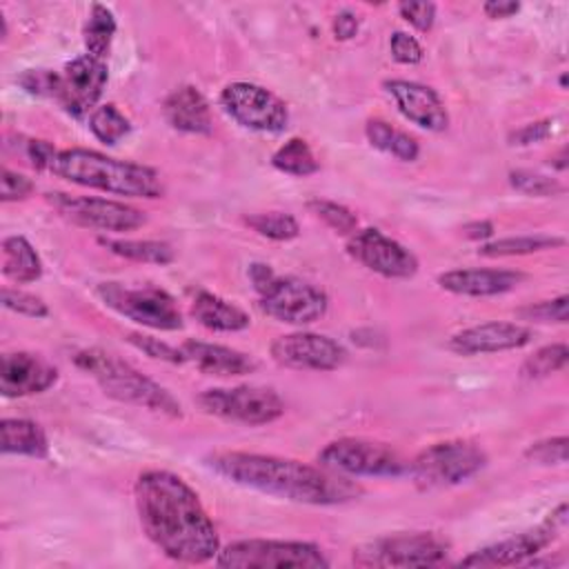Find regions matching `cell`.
<instances>
[{
	"label": "cell",
	"mask_w": 569,
	"mask_h": 569,
	"mask_svg": "<svg viewBox=\"0 0 569 569\" xmlns=\"http://www.w3.org/2000/svg\"><path fill=\"white\" fill-rule=\"evenodd\" d=\"M133 498L142 531L167 558L202 565L218 556L220 538L213 520L180 476L149 469L138 476Z\"/></svg>",
	"instance_id": "6da1fadb"
},
{
	"label": "cell",
	"mask_w": 569,
	"mask_h": 569,
	"mask_svg": "<svg viewBox=\"0 0 569 569\" xmlns=\"http://www.w3.org/2000/svg\"><path fill=\"white\" fill-rule=\"evenodd\" d=\"M204 465L233 485L291 502L340 505L360 496V487L347 476L291 458L247 451H216L204 458Z\"/></svg>",
	"instance_id": "7a4b0ae2"
},
{
	"label": "cell",
	"mask_w": 569,
	"mask_h": 569,
	"mask_svg": "<svg viewBox=\"0 0 569 569\" xmlns=\"http://www.w3.org/2000/svg\"><path fill=\"white\" fill-rule=\"evenodd\" d=\"M49 171L67 182L127 198H160L164 193L156 169L129 160H116L93 149H60Z\"/></svg>",
	"instance_id": "3957f363"
},
{
	"label": "cell",
	"mask_w": 569,
	"mask_h": 569,
	"mask_svg": "<svg viewBox=\"0 0 569 569\" xmlns=\"http://www.w3.org/2000/svg\"><path fill=\"white\" fill-rule=\"evenodd\" d=\"M73 365L89 373L100 385V389L118 402L149 409L169 418L182 416L180 402L162 385L111 351L98 347L80 349L73 353Z\"/></svg>",
	"instance_id": "277c9868"
},
{
	"label": "cell",
	"mask_w": 569,
	"mask_h": 569,
	"mask_svg": "<svg viewBox=\"0 0 569 569\" xmlns=\"http://www.w3.org/2000/svg\"><path fill=\"white\" fill-rule=\"evenodd\" d=\"M216 565L227 569H325L329 560L313 542L253 538L222 547L216 556Z\"/></svg>",
	"instance_id": "5b68a950"
},
{
	"label": "cell",
	"mask_w": 569,
	"mask_h": 569,
	"mask_svg": "<svg viewBox=\"0 0 569 569\" xmlns=\"http://www.w3.org/2000/svg\"><path fill=\"white\" fill-rule=\"evenodd\" d=\"M487 465L485 451L467 440L433 442L409 465L407 473L420 489H442L473 478Z\"/></svg>",
	"instance_id": "8992f818"
},
{
	"label": "cell",
	"mask_w": 569,
	"mask_h": 569,
	"mask_svg": "<svg viewBox=\"0 0 569 569\" xmlns=\"http://www.w3.org/2000/svg\"><path fill=\"white\" fill-rule=\"evenodd\" d=\"M96 296L116 313L158 331H178L184 320L173 296L156 284L129 287L122 282H100Z\"/></svg>",
	"instance_id": "52a82bcc"
},
{
	"label": "cell",
	"mask_w": 569,
	"mask_h": 569,
	"mask_svg": "<svg viewBox=\"0 0 569 569\" xmlns=\"http://www.w3.org/2000/svg\"><path fill=\"white\" fill-rule=\"evenodd\" d=\"M320 467L340 476L398 478L407 473V460L385 442L365 438H338L318 451Z\"/></svg>",
	"instance_id": "ba28073f"
},
{
	"label": "cell",
	"mask_w": 569,
	"mask_h": 569,
	"mask_svg": "<svg viewBox=\"0 0 569 569\" xmlns=\"http://www.w3.org/2000/svg\"><path fill=\"white\" fill-rule=\"evenodd\" d=\"M198 405L209 416L247 427L269 425L284 413L282 398L273 389L256 385L207 389L198 396Z\"/></svg>",
	"instance_id": "9c48e42d"
},
{
	"label": "cell",
	"mask_w": 569,
	"mask_h": 569,
	"mask_svg": "<svg viewBox=\"0 0 569 569\" xmlns=\"http://www.w3.org/2000/svg\"><path fill=\"white\" fill-rule=\"evenodd\" d=\"M447 542L431 531L382 536L353 549L358 567H431L447 556Z\"/></svg>",
	"instance_id": "30bf717a"
},
{
	"label": "cell",
	"mask_w": 569,
	"mask_h": 569,
	"mask_svg": "<svg viewBox=\"0 0 569 569\" xmlns=\"http://www.w3.org/2000/svg\"><path fill=\"white\" fill-rule=\"evenodd\" d=\"M260 309L287 325H311L327 313V293L296 276H273V280L258 291Z\"/></svg>",
	"instance_id": "8fae6325"
},
{
	"label": "cell",
	"mask_w": 569,
	"mask_h": 569,
	"mask_svg": "<svg viewBox=\"0 0 569 569\" xmlns=\"http://www.w3.org/2000/svg\"><path fill=\"white\" fill-rule=\"evenodd\" d=\"M567 502H560L536 529L482 547L460 560L462 567H509L520 565L547 549L567 529Z\"/></svg>",
	"instance_id": "7c38bea8"
},
{
	"label": "cell",
	"mask_w": 569,
	"mask_h": 569,
	"mask_svg": "<svg viewBox=\"0 0 569 569\" xmlns=\"http://www.w3.org/2000/svg\"><path fill=\"white\" fill-rule=\"evenodd\" d=\"M222 111L240 127L260 133H280L287 129V104L269 89L253 82H231L220 93Z\"/></svg>",
	"instance_id": "4fadbf2b"
},
{
	"label": "cell",
	"mask_w": 569,
	"mask_h": 569,
	"mask_svg": "<svg viewBox=\"0 0 569 569\" xmlns=\"http://www.w3.org/2000/svg\"><path fill=\"white\" fill-rule=\"evenodd\" d=\"M49 202L73 224L98 231H133L147 222V216L124 202L96 198V196H69L49 193Z\"/></svg>",
	"instance_id": "5bb4252c"
},
{
	"label": "cell",
	"mask_w": 569,
	"mask_h": 569,
	"mask_svg": "<svg viewBox=\"0 0 569 569\" xmlns=\"http://www.w3.org/2000/svg\"><path fill=\"white\" fill-rule=\"evenodd\" d=\"M347 253L369 271L385 278H411L418 271V258L413 251L376 227L353 231L347 240Z\"/></svg>",
	"instance_id": "9a60e30c"
},
{
	"label": "cell",
	"mask_w": 569,
	"mask_h": 569,
	"mask_svg": "<svg viewBox=\"0 0 569 569\" xmlns=\"http://www.w3.org/2000/svg\"><path fill=\"white\" fill-rule=\"evenodd\" d=\"M271 358L289 369L333 371L347 360V351L329 336L313 331H293L271 342Z\"/></svg>",
	"instance_id": "2e32d148"
},
{
	"label": "cell",
	"mask_w": 569,
	"mask_h": 569,
	"mask_svg": "<svg viewBox=\"0 0 569 569\" xmlns=\"http://www.w3.org/2000/svg\"><path fill=\"white\" fill-rule=\"evenodd\" d=\"M109 80V69L104 60H98L89 53L73 58L64 64L60 73V93L58 102L73 118H84L96 109V102L102 96V89Z\"/></svg>",
	"instance_id": "e0dca14e"
},
{
	"label": "cell",
	"mask_w": 569,
	"mask_h": 569,
	"mask_svg": "<svg viewBox=\"0 0 569 569\" xmlns=\"http://www.w3.org/2000/svg\"><path fill=\"white\" fill-rule=\"evenodd\" d=\"M531 338H533L531 327L522 322L491 320V322H480L453 333L447 347L460 356H478V353H498V351L520 349L529 345Z\"/></svg>",
	"instance_id": "ac0fdd59"
},
{
	"label": "cell",
	"mask_w": 569,
	"mask_h": 569,
	"mask_svg": "<svg viewBox=\"0 0 569 569\" xmlns=\"http://www.w3.org/2000/svg\"><path fill=\"white\" fill-rule=\"evenodd\" d=\"M58 380V369L31 351H13L2 356L0 391L4 398H24L42 393Z\"/></svg>",
	"instance_id": "d6986e66"
},
{
	"label": "cell",
	"mask_w": 569,
	"mask_h": 569,
	"mask_svg": "<svg viewBox=\"0 0 569 569\" xmlns=\"http://www.w3.org/2000/svg\"><path fill=\"white\" fill-rule=\"evenodd\" d=\"M385 89L393 98L398 111L416 127L427 131L447 129L449 113L431 87L413 80H387Z\"/></svg>",
	"instance_id": "ffe728a7"
},
{
	"label": "cell",
	"mask_w": 569,
	"mask_h": 569,
	"mask_svg": "<svg viewBox=\"0 0 569 569\" xmlns=\"http://www.w3.org/2000/svg\"><path fill=\"white\" fill-rule=\"evenodd\" d=\"M525 273L511 269H451L438 276V284L456 296H500L516 289Z\"/></svg>",
	"instance_id": "44dd1931"
},
{
	"label": "cell",
	"mask_w": 569,
	"mask_h": 569,
	"mask_svg": "<svg viewBox=\"0 0 569 569\" xmlns=\"http://www.w3.org/2000/svg\"><path fill=\"white\" fill-rule=\"evenodd\" d=\"M184 362L193 365L198 371L207 376H220V378H231V376H244L256 371L258 362L238 349L216 345V342H202V340H184L180 345Z\"/></svg>",
	"instance_id": "7402d4cb"
},
{
	"label": "cell",
	"mask_w": 569,
	"mask_h": 569,
	"mask_svg": "<svg viewBox=\"0 0 569 569\" xmlns=\"http://www.w3.org/2000/svg\"><path fill=\"white\" fill-rule=\"evenodd\" d=\"M162 113H164V120L169 122V127L176 131H182V133L207 136L213 129L209 102L193 84L176 87L164 98Z\"/></svg>",
	"instance_id": "603a6c76"
},
{
	"label": "cell",
	"mask_w": 569,
	"mask_h": 569,
	"mask_svg": "<svg viewBox=\"0 0 569 569\" xmlns=\"http://www.w3.org/2000/svg\"><path fill=\"white\" fill-rule=\"evenodd\" d=\"M191 316L209 331L220 333H233L242 331L251 325V318L244 309L238 305L224 300L218 293L211 291H198L191 300Z\"/></svg>",
	"instance_id": "cb8c5ba5"
},
{
	"label": "cell",
	"mask_w": 569,
	"mask_h": 569,
	"mask_svg": "<svg viewBox=\"0 0 569 569\" xmlns=\"http://www.w3.org/2000/svg\"><path fill=\"white\" fill-rule=\"evenodd\" d=\"M2 273L16 284L36 282L42 276V260L24 236H7L2 240Z\"/></svg>",
	"instance_id": "d4e9b609"
},
{
	"label": "cell",
	"mask_w": 569,
	"mask_h": 569,
	"mask_svg": "<svg viewBox=\"0 0 569 569\" xmlns=\"http://www.w3.org/2000/svg\"><path fill=\"white\" fill-rule=\"evenodd\" d=\"M2 453L44 458L49 453V442L38 422L27 418H4L0 422Z\"/></svg>",
	"instance_id": "484cf974"
},
{
	"label": "cell",
	"mask_w": 569,
	"mask_h": 569,
	"mask_svg": "<svg viewBox=\"0 0 569 569\" xmlns=\"http://www.w3.org/2000/svg\"><path fill=\"white\" fill-rule=\"evenodd\" d=\"M365 136L369 140L371 147L402 160V162H413L418 156H420V144L413 136L391 127L389 122L380 120V118H373V120H367L365 124Z\"/></svg>",
	"instance_id": "4316f807"
},
{
	"label": "cell",
	"mask_w": 569,
	"mask_h": 569,
	"mask_svg": "<svg viewBox=\"0 0 569 569\" xmlns=\"http://www.w3.org/2000/svg\"><path fill=\"white\" fill-rule=\"evenodd\" d=\"M98 242L127 260L133 262H151V264H169L173 262L176 253L173 247L162 240H129V238H98Z\"/></svg>",
	"instance_id": "83f0119b"
},
{
	"label": "cell",
	"mask_w": 569,
	"mask_h": 569,
	"mask_svg": "<svg viewBox=\"0 0 569 569\" xmlns=\"http://www.w3.org/2000/svg\"><path fill=\"white\" fill-rule=\"evenodd\" d=\"M113 36H116V16L111 13V9H107L104 4H91V11L82 29L87 53L98 60H104L111 49Z\"/></svg>",
	"instance_id": "f1b7e54d"
},
{
	"label": "cell",
	"mask_w": 569,
	"mask_h": 569,
	"mask_svg": "<svg viewBox=\"0 0 569 569\" xmlns=\"http://www.w3.org/2000/svg\"><path fill=\"white\" fill-rule=\"evenodd\" d=\"M565 238L560 236H516V238H500L478 247V256L485 258H505V256H527L545 249L562 247Z\"/></svg>",
	"instance_id": "f546056e"
},
{
	"label": "cell",
	"mask_w": 569,
	"mask_h": 569,
	"mask_svg": "<svg viewBox=\"0 0 569 569\" xmlns=\"http://www.w3.org/2000/svg\"><path fill=\"white\" fill-rule=\"evenodd\" d=\"M271 164L278 171L296 176V178L311 176L320 169V164L305 138H289L282 147H278L276 153L271 156Z\"/></svg>",
	"instance_id": "4dcf8cb0"
},
{
	"label": "cell",
	"mask_w": 569,
	"mask_h": 569,
	"mask_svg": "<svg viewBox=\"0 0 569 569\" xmlns=\"http://www.w3.org/2000/svg\"><path fill=\"white\" fill-rule=\"evenodd\" d=\"M89 129L102 144H116L131 131V122L116 104H100L89 116Z\"/></svg>",
	"instance_id": "1f68e13d"
},
{
	"label": "cell",
	"mask_w": 569,
	"mask_h": 569,
	"mask_svg": "<svg viewBox=\"0 0 569 569\" xmlns=\"http://www.w3.org/2000/svg\"><path fill=\"white\" fill-rule=\"evenodd\" d=\"M569 362V349L565 342L545 345L538 351H533L520 367V376L525 380H540L556 371H562Z\"/></svg>",
	"instance_id": "d6a6232c"
},
{
	"label": "cell",
	"mask_w": 569,
	"mask_h": 569,
	"mask_svg": "<svg viewBox=\"0 0 569 569\" xmlns=\"http://www.w3.org/2000/svg\"><path fill=\"white\" fill-rule=\"evenodd\" d=\"M244 224L251 227L258 236L269 238V240H278V242L293 240L300 233L298 220L291 213H284V211L251 213V216H244Z\"/></svg>",
	"instance_id": "836d02e7"
},
{
	"label": "cell",
	"mask_w": 569,
	"mask_h": 569,
	"mask_svg": "<svg viewBox=\"0 0 569 569\" xmlns=\"http://www.w3.org/2000/svg\"><path fill=\"white\" fill-rule=\"evenodd\" d=\"M307 209L320 218L329 229H333L336 233H342V236H351L353 231H358V218L356 213L340 204V202H333V200H325V198H313L307 202Z\"/></svg>",
	"instance_id": "e575fe53"
},
{
	"label": "cell",
	"mask_w": 569,
	"mask_h": 569,
	"mask_svg": "<svg viewBox=\"0 0 569 569\" xmlns=\"http://www.w3.org/2000/svg\"><path fill=\"white\" fill-rule=\"evenodd\" d=\"M509 184L516 191H520L525 196H536V198H549V196H558L565 191L560 180L538 173V171H529V169L509 171Z\"/></svg>",
	"instance_id": "d590c367"
},
{
	"label": "cell",
	"mask_w": 569,
	"mask_h": 569,
	"mask_svg": "<svg viewBox=\"0 0 569 569\" xmlns=\"http://www.w3.org/2000/svg\"><path fill=\"white\" fill-rule=\"evenodd\" d=\"M0 298H2V307L4 309L16 311L20 316H27V318H47L49 316L47 302L40 296H36V293H29V291H22V289H13V287H2Z\"/></svg>",
	"instance_id": "8d00e7d4"
},
{
	"label": "cell",
	"mask_w": 569,
	"mask_h": 569,
	"mask_svg": "<svg viewBox=\"0 0 569 569\" xmlns=\"http://www.w3.org/2000/svg\"><path fill=\"white\" fill-rule=\"evenodd\" d=\"M518 316L527 322H558L565 325L569 320V298L558 296L551 300L533 302L522 309H518Z\"/></svg>",
	"instance_id": "74e56055"
},
{
	"label": "cell",
	"mask_w": 569,
	"mask_h": 569,
	"mask_svg": "<svg viewBox=\"0 0 569 569\" xmlns=\"http://www.w3.org/2000/svg\"><path fill=\"white\" fill-rule=\"evenodd\" d=\"M567 447L569 440L567 436H556V438H545L538 442H531L525 451V458L536 462V465H565L567 462Z\"/></svg>",
	"instance_id": "f35d334b"
},
{
	"label": "cell",
	"mask_w": 569,
	"mask_h": 569,
	"mask_svg": "<svg viewBox=\"0 0 569 569\" xmlns=\"http://www.w3.org/2000/svg\"><path fill=\"white\" fill-rule=\"evenodd\" d=\"M127 342H131L138 351H142L144 356H149L153 360H164V362H171V365L184 362L180 347H171V345H167V342H162L153 336L133 331V333H127Z\"/></svg>",
	"instance_id": "ab89813d"
},
{
	"label": "cell",
	"mask_w": 569,
	"mask_h": 569,
	"mask_svg": "<svg viewBox=\"0 0 569 569\" xmlns=\"http://www.w3.org/2000/svg\"><path fill=\"white\" fill-rule=\"evenodd\" d=\"M18 84L31 93V96H49L58 100L60 93V73L49 71V69H27L20 78Z\"/></svg>",
	"instance_id": "60d3db41"
},
{
	"label": "cell",
	"mask_w": 569,
	"mask_h": 569,
	"mask_svg": "<svg viewBox=\"0 0 569 569\" xmlns=\"http://www.w3.org/2000/svg\"><path fill=\"white\" fill-rule=\"evenodd\" d=\"M389 51H391V58L400 64H418L425 56L422 51V44L405 33V31H393L391 38H389Z\"/></svg>",
	"instance_id": "b9f144b4"
},
{
	"label": "cell",
	"mask_w": 569,
	"mask_h": 569,
	"mask_svg": "<svg viewBox=\"0 0 569 569\" xmlns=\"http://www.w3.org/2000/svg\"><path fill=\"white\" fill-rule=\"evenodd\" d=\"M398 13L413 29L427 33L436 22V4L433 2H400Z\"/></svg>",
	"instance_id": "7bdbcfd3"
},
{
	"label": "cell",
	"mask_w": 569,
	"mask_h": 569,
	"mask_svg": "<svg viewBox=\"0 0 569 569\" xmlns=\"http://www.w3.org/2000/svg\"><path fill=\"white\" fill-rule=\"evenodd\" d=\"M553 133V120L545 118V120H536V122H527L520 129L509 133V144L513 147H527V144H536L547 140Z\"/></svg>",
	"instance_id": "ee69618b"
},
{
	"label": "cell",
	"mask_w": 569,
	"mask_h": 569,
	"mask_svg": "<svg viewBox=\"0 0 569 569\" xmlns=\"http://www.w3.org/2000/svg\"><path fill=\"white\" fill-rule=\"evenodd\" d=\"M33 191V182L11 169H2V178H0V200L2 202H13V200H22Z\"/></svg>",
	"instance_id": "f6af8a7d"
},
{
	"label": "cell",
	"mask_w": 569,
	"mask_h": 569,
	"mask_svg": "<svg viewBox=\"0 0 569 569\" xmlns=\"http://www.w3.org/2000/svg\"><path fill=\"white\" fill-rule=\"evenodd\" d=\"M56 153L58 149L47 140H27L24 144V156L31 162V167L38 171H49Z\"/></svg>",
	"instance_id": "bcb514c9"
},
{
	"label": "cell",
	"mask_w": 569,
	"mask_h": 569,
	"mask_svg": "<svg viewBox=\"0 0 569 569\" xmlns=\"http://www.w3.org/2000/svg\"><path fill=\"white\" fill-rule=\"evenodd\" d=\"M331 29H333L336 40H351L358 33V29H360V20H358V16L353 11L342 9V11L336 13Z\"/></svg>",
	"instance_id": "7dc6e473"
},
{
	"label": "cell",
	"mask_w": 569,
	"mask_h": 569,
	"mask_svg": "<svg viewBox=\"0 0 569 569\" xmlns=\"http://www.w3.org/2000/svg\"><path fill=\"white\" fill-rule=\"evenodd\" d=\"M482 11L487 18L493 20H502V18H511L513 13L520 11V4L513 0H489L482 4Z\"/></svg>",
	"instance_id": "c3c4849f"
},
{
	"label": "cell",
	"mask_w": 569,
	"mask_h": 569,
	"mask_svg": "<svg viewBox=\"0 0 569 569\" xmlns=\"http://www.w3.org/2000/svg\"><path fill=\"white\" fill-rule=\"evenodd\" d=\"M273 269L269 267V264H264V262H253V264H249V280H251V284H253V289L256 291H260V289H264L271 280H273Z\"/></svg>",
	"instance_id": "681fc988"
},
{
	"label": "cell",
	"mask_w": 569,
	"mask_h": 569,
	"mask_svg": "<svg viewBox=\"0 0 569 569\" xmlns=\"http://www.w3.org/2000/svg\"><path fill=\"white\" fill-rule=\"evenodd\" d=\"M462 236L469 240H487L493 236V224L489 220H476L462 227Z\"/></svg>",
	"instance_id": "f907efd6"
},
{
	"label": "cell",
	"mask_w": 569,
	"mask_h": 569,
	"mask_svg": "<svg viewBox=\"0 0 569 569\" xmlns=\"http://www.w3.org/2000/svg\"><path fill=\"white\" fill-rule=\"evenodd\" d=\"M551 164H553L556 169L565 171V169H567V149H560V151H558V156H553V158H551Z\"/></svg>",
	"instance_id": "816d5d0a"
}]
</instances>
